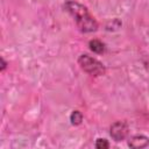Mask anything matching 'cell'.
Returning <instances> with one entry per match:
<instances>
[{
    "label": "cell",
    "instance_id": "obj_8",
    "mask_svg": "<svg viewBox=\"0 0 149 149\" xmlns=\"http://www.w3.org/2000/svg\"><path fill=\"white\" fill-rule=\"evenodd\" d=\"M0 62H1V68H0V70H1V71H5V69L7 68V62L3 59V57L0 58Z\"/></svg>",
    "mask_w": 149,
    "mask_h": 149
},
{
    "label": "cell",
    "instance_id": "obj_1",
    "mask_svg": "<svg viewBox=\"0 0 149 149\" xmlns=\"http://www.w3.org/2000/svg\"><path fill=\"white\" fill-rule=\"evenodd\" d=\"M64 9L73 17L77 27L81 33H93L98 29V22L90 14L88 9L73 0H68L63 5Z\"/></svg>",
    "mask_w": 149,
    "mask_h": 149
},
{
    "label": "cell",
    "instance_id": "obj_4",
    "mask_svg": "<svg viewBox=\"0 0 149 149\" xmlns=\"http://www.w3.org/2000/svg\"><path fill=\"white\" fill-rule=\"evenodd\" d=\"M128 146L130 148H134V149H141V148H146L149 146V137L143 135V134H137V135H134L129 139L128 141Z\"/></svg>",
    "mask_w": 149,
    "mask_h": 149
},
{
    "label": "cell",
    "instance_id": "obj_7",
    "mask_svg": "<svg viewBox=\"0 0 149 149\" xmlns=\"http://www.w3.org/2000/svg\"><path fill=\"white\" fill-rule=\"evenodd\" d=\"M94 147H95L97 149H108V148H109V143H108V141H107L106 139L99 137V139L95 140Z\"/></svg>",
    "mask_w": 149,
    "mask_h": 149
},
{
    "label": "cell",
    "instance_id": "obj_6",
    "mask_svg": "<svg viewBox=\"0 0 149 149\" xmlns=\"http://www.w3.org/2000/svg\"><path fill=\"white\" fill-rule=\"evenodd\" d=\"M83 119H84V116L80 111L76 109V111H72V113L70 114V122L73 126H79L83 122Z\"/></svg>",
    "mask_w": 149,
    "mask_h": 149
},
{
    "label": "cell",
    "instance_id": "obj_3",
    "mask_svg": "<svg viewBox=\"0 0 149 149\" xmlns=\"http://www.w3.org/2000/svg\"><path fill=\"white\" fill-rule=\"evenodd\" d=\"M128 132H129V128L125 121H115L114 123H112L109 128V135L116 142L125 140L128 135Z\"/></svg>",
    "mask_w": 149,
    "mask_h": 149
},
{
    "label": "cell",
    "instance_id": "obj_5",
    "mask_svg": "<svg viewBox=\"0 0 149 149\" xmlns=\"http://www.w3.org/2000/svg\"><path fill=\"white\" fill-rule=\"evenodd\" d=\"M88 48H90L91 51H93L95 54H99V55L100 54H104L105 50H106L105 44L101 41H99V40H91L88 42Z\"/></svg>",
    "mask_w": 149,
    "mask_h": 149
},
{
    "label": "cell",
    "instance_id": "obj_2",
    "mask_svg": "<svg viewBox=\"0 0 149 149\" xmlns=\"http://www.w3.org/2000/svg\"><path fill=\"white\" fill-rule=\"evenodd\" d=\"M78 64H79L80 69L90 76L98 77V76L105 74V72H106L105 65L100 61H98L97 58H94L87 54H81L78 57Z\"/></svg>",
    "mask_w": 149,
    "mask_h": 149
}]
</instances>
